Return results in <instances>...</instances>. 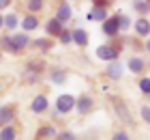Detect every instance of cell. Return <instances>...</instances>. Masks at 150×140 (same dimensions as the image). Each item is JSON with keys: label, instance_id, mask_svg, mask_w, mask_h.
<instances>
[{"label": "cell", "instance_id": "cell-23", "mask_svg": "<svg viewBox=\"0 0 150 140\" xmlns=\"http://www.w3.org/2000/svg\"><path fill=\"white\" fill-rule=\"evenodd\" d=\"M116 19H118V30H129V26H131L129 17H125V15H116Z\"/></svg>", "mask_w": 150, "mask_h": 140}, {"label": "cell", "instance_id": "cell-34", "mask_svg": "<svg viewBox=\"0 0 150 140\" xmlns=\"http://www.w3.org/2000/svg\"><path fill=\"white\" fill-rule=\"evenodd\" d=\"M2 26H4V17H2V15H0V28H2Z\"/></svg>", "mask_w": 150, "mask_h": 140}, {"label": "cell", "instance_id": "cell-12", "mask_svg": "<svg viewBox=\"0 0 150 140\" xmlns=\"http://www.w3.org/2000/svg\"><path fill=\"white\" fill-rule=\"evenodd\" d=\"M43 110H47V99L43 95H39V97H35V101H32V112H43Z\"/></svg>", "mask_w": 150, "mask_h": 140}, {"label": "cell", "instance_id": "cell-7", "mask_svg": "<svg viewBox=\"0 0 150 140\" xmlns=\"http://www.w3.org/2000/svg\"><path fill=\"white\" fill-rule=\"evenodd\" d=\"M107 75H110L112 80H118L122 75V65L118 60H110V65H107Z\"/></svg>", "mask_w": 150, "mask_h": 140}, {"label": "cell", "instance_id": "cell-33", "mask_svg": "<svg viewBox=\"0 0 150 140\" xmlns=\"http://www.w3.org/2000/svg\"><path fill=\"white\" fill-rule=\"evenodd\" d=\"M9 2H11V0H0V9H4V6L9 4Z\"/></svg>", "mask_w": 150, "mask_h": 140}, {"label": "cell", "instance_id": "cell-32", "mask_svg": "<svg viewBox=\"0 0 150 140\" xmlns=\"http://www.w3.org/2000/svg\"><path fill=\"white\" fill-rule=\"evenodd\" d=\"M112 140H129V136L125 134V131H118V134H114V138Z\"/></svg>", "mask_w": 150, "mask_h": 140}, {"label": "cell", "instance_id": "cell-4", "mask_svg": "<svg viewBox=\"0 0 150 140\" xmlns=\"http://www.w3.org/2000/svg\"><path fill=\"white\" fill-rule=\"evenodd\" d=\"M41 69H43V62H30L28 67H26V71H24V78L26 80H37V75L41 73Z\"/></svg>", "mask_w": 150, "mask_h": 140}, {"label": "cell", "instance_id": "cell-18", "mask_svg": "<svg viewBox=\"0 0 150 140\" xmlns=\"http://www.w3.org/2000/svg\"><path fill=\"white\" fill-rule=\"evenodd\" d=\"M0 140H15V129H13L11 125H6V127L0 131Z\"/></svg>", "mask_w": 150, "mask_h": 140}, {"label": "cell", "instance_id": "cell-9", "mask_svg": "<svg viewBox=\"0 0 150 140\" xmlns=\"http://www.w3.org/2000/svg\"><path fill=\"white\" fill-rule=\"evenodd\" d=\"M62 30H64V28H62V22H60L58 17H54L52 22L47 24V32H50V34H54V37H58V34L62 32Z\"/></svg>", "mask_w": 150, "mask_h": 140}, {"label": "cell", "instance_id": "cell-28", "mask_svg": "<svg viewBox=\"0 0 150 140\" xmlns=\"http://www.w3.org/2000/svg\"><path fill=\"white\" fill-rule=\"evenodd\" d=\"M60 41H62V43H69V41H73V32L62 30V32H60Z\"/></svg>", "mask_w": 150, "mask_h": 140}, {"label": "cell", "instance_id": "cell-8", "mask_svg": "<svg viewBox=\"0 0 150 140\" xmlns=\"http://www.w3.org/2000/svg\"><path fill=\"white\" fill-rule=\"evenodd\" d=\"M105 17H107V11L103 6H94V9L88 13V19H90V22H101V19H105Z\"/></svg>", "mask_w": 150, "mask_h": 140}, {"label": "cell", "instance_id": "cell-13", "mask_svg": "<svg viewBox=\"0 0 150 140\" xmlns=\"http://www.w3.org/2000/svg\"><path fill=\"white\" fill-rule=\"evenodd\" d=\"M56 17L60 19V22H67V19L71 17V6L67 2H62V4H60V9H58V13H56Z\"/></svg>", "mask_w": 150, "mask_h": 140}, {"label": "cell", "instance_id": "cell-5", "mask_svg": "<svg viewBox=\"0 0 150 140\" xmlns=\"http://www.w3.org/2000/svg\"><path fill=\"white\" fill-rule=\"evenodd\" d=\"M75 108H77L81 114H86V112L92 110V99H90L88 95H81L79 99H75Z\"/></svg>", "mask_w": 150, "mask_h": 140}, {"label": "cell", "instance_id": "cell-16", "mask_svg": "<svg viewBox=\"0 0 150 140\" xmlns=\"http://www.w3.org/2000/svg\"><path fill=\"white\" fill-rule=\"evenodd\" d=\"M13 121V108H0V123L6 125V123H11Z\"/></svg>", "mask_w": 150, "mask_h": 140}, {"label": "cell", "instance_id": "cell-1", "mask_svg": "<svg viewBox=\"0 0 150 140\" xmlns=\"http://www.w3.org/2000/svg\"><path fill=\"white\" fill-rule=\"evenodd\" d=\"M97 56L101 60H116L118 58V47H114V45H99V50H97Z\"/></svg>", "mask_w": 150, "mask_h": 140}, {"label": "cell", "instance_id": "cell-25", "mask_svg": "<svg viewBox=\"0 0 150 140\" xmlns=\"http://www.w3.org/2000/svg\"><path fill=\"white\" fill-rule=\"evenodd\" d=\"M135 9H137L139 13L150 11V0H144V2H142V0H137V2H135Z\"/></svg>", "mask_w": 150, "mask_h": 140}, {"label": "cell", "instance_id": "cell-30", "mask_svg": "<svg viewBox=\"0 0 150 140\" xmlns=\"http://www.w3.org/2000/svg\"><path fill=\"white\" fill-rule=\"evenodd\" d=\"M142 116H144V121L150 125V108H148V106H144V108H142Z\"/></svg>", "mask_w": 150, "mask_h": 140}, {"label": "cell", "instance_id": "cell-36", "mask_svg": "<svg viewBox=\"0 0 150 140\" xmlns=\"http://www.w3.org/2000/svg\"><path fill=\"white\" fill-rule=\"evenodd\" d=\"M0 58H2V56H0Z\"/></svg>", "mask_w": 150, "mask_h": 140}, {"label": "cell", "instance_id": "cell-19", "mask_svg": "<svg viewBox=\"0 0 150 140\" xmlns=\"http://www.w3.org/2000/svg\"><path fill=\"white\" fill-rule=\"evenodd\" d=\"M13 43L17 45V50H22V47L28 45V37L26 34H13Z\"/></svg>", "mask_w": 150, "mask_h": 140}, {"label": "cell", "instance_id": "cell-24", "mask_svg": "<svg viewBox=\"0 0 150 140\" xmlns=\"http://www.w3.org/2000/svg\"><path fill=\"white\" fill-rule=\"evenodd\" d=\"M2 45H4V50H9L11 54H17V52H19L17 45L13 43V39H2Z\"/></svg>", "mask_w": 150, "mask_h": 140}, {"label": "cell", "instance_id": "cell-6", "mask_svg": "<svg viewBox=\"0 0 150 140\" xmlns=\"http://www.w3.org/2000/svg\"><path fill=\"white\" fill-rule=\"evenodd\" d=\"M103 32L107 34V37H116L118 34V19L116 17H110L103 22Z\"/></svg>", "mask_w": 150, "mask_h": 140}, {"label": "cell", "instance_id": "cell-11", "mask_svg": "<svg viewBox=\"0 0 150 140\" xmlns=\"http://www.w3.org/2000/svg\"><path fill=\"white\" fill-rule=\"evenodd\" d=\"M50 138H56V129L54 127H41L37 131V140H50Z\"/></svg>", "mask_w": 150, "mask_h": 140}, {"label": "cell", "instance_id": "cell-14", "mask_svg": "<svg viewBox=\"0 0 150 140\" xmlns=\"http://www.w3.org/2000/svg\"><path fill=\"white\" fill-rule=\"evenodd\" d=\"M129 69H131L133 73H142V71H144V60L135 56V58H131V60H129Z\"/></svg>", "mask_w": 150, "mask_h": 140}, {"label": "cell", "instance_id": "cell-27", "mask_svg": "<svg viewBox=\"0 0 150 140\" xmlns=\"http://www.w3.org/2000/svg\"><path fill=\"white\" fill-rule=\"evenodd\" d=\"M41 6H43V0H30V2H28V9L30 11H39Z\"/></svg>", "mask_w": 150, "mask_h": 140}, {"label": "cell", "instance_id": "cell-2", "mask_svg": "<svg viewBox=\"0 0 150 140\" xmlns=\"http://www.w3.org/2000/svg\"><path fill=\"white\" fill-rule=\"evenodd\" d=\"M112 101H114V108H116V112H118V116L122 118V121H125V123H133L131 112L127 110L125 101H122V99H118V97H112Z\"/></svg>", "mask_w": 150, "mask_h": 140}, {"label": "cell", "instance_id": "cell-17", "mask_svg": "<svg viewBox=\"0 0 150 140\" xmlns=\"http://www.w3.org/2000/svg\"><path fill=\"white\" fill-rule=\"evenodd\" d=\"M37 26H39V19L32 17V15H28V17L22 19V28H24V30H35Z\"/></svg>", "mask_w": 150, "mask_h": 140}, {"label": "cell", "instance_id": "cell-20", "mask_svg": "<svg viewBox=\"0 0 150 140\" xmlns=\"http://www.w3.org/2000/svg\"><path fill=\"white\" fill-rule=\"evenodd\" d=\"M17 24H19V19H17V15H13V13H11V15H6V17H4V26L9 28V30H13V28H15Z\"/></svg>", "mask_w": 150, "mask_h": 140}, {"label": "cell", "instance_id": "cell-22", "mask_svg": "<svg viewBox=\"0 0 150 140\" xmlns=\"http://www.w3.org/2000/svg\"><path fill=\"white\" fill-rule=\"evenodd\" d=\"M35 45L39 47V50H43V52H50L52 50V41H47V39H37Z\"/></svg>", "mask_w": 150, "mask_h": 140}, {"label": "cell", "instance_id": "cell-29", "mask_svg": "<svg viewBox=\"0 0 150 140\" xmlns=\"http://www.w3.org/2000/svg\"><path fill=\"white\" fill-rule=\"evenodd\" d=\"M56 140H75V136L71 134V131H62V134H58Z\"/></svg>", "mask_w": 150, "mask_h": 140}, {"label": "cell", "instance_id": "cell-21", "mask_svg": "<svg viewBox=\"0 0 150 140\" xmlns=\"http://www.w3.org/2000/svg\"><path fill=\"white\" fill-rule=\"evenodd\" d=\"M64 80H67L64 71H52V82L54 84H64Z\"/></svg>", "mask_w": 150, "mask_h": 140}, {"label": "cell", "instance_id": "cell-35", "mask_svg": "<svg viewBox=\"0 0 150 140\" xmlns=\"http://www.w3.org/2000/svg\"><path fill=\"white\" fill-rule=\"evenodd\" d=\"M146 50H148V52H150V39H148V43H146Z\"/></svg>", "mask_w": 150, "mask_h": 140}, {"label": "cell", "instance_id": "cell-26", "mask_svg": "<svg viewBox=\"0 0 150 140\" xmlns=\"http://www.w3.org/2000/svg\"><path fill=\"white\" fill-rule=\"evenodd\" d=\"M139 90H142V93H146V95H150V78H144L139 82Z\"/></svg>", "mask_w": 150, "mask_h": 140}, {"label": "cell", "instance_id": "cell-31", "mask_svg": "<svg viewBox=\"0 0 150 140\" xmlns=\"http://www.w3.org/2000/svg\"><path fill=\"white\" fill-rule=\"evenodd\" d=\"M92 2H94V6H103V9H105V6L110 4L112 0H92Z\"/></svg>", "mask_w": 150, "mask_h": 140}, {"label": "cell", "instance_id": "cell-10", "mask_svg": "<svg viewBox=\"0 0 150 140\" xmlns=\"http://www.w3.org/2000/svg\"><path fill=\"white\" fill-rule=\"evenodd\" d=\"M73 41H75L77 45H81V47H84V45L88 43V32H86V30H81V28L73 30Z\"/></svg>", "mask_w": 150, "mask_h": 140}, {"label": "cell", "instance_id": "cell-15", "mask_svg": "<svg viewBox=\"0 0 150 140\" xmlns=\"http://www.w3.org/2000/svg\"><path fill=\"white\" fill-rule=\"evenodd\" d=\"M135 30H137V34H150V24H148V19L139 17L137 24H135Z\"/></svg>", "mask_w": 150, "mask_h": 140}, {"label": "cell", "instance_id": "cell-3", "mask_svg": "<svg viewBox=\"0 0 150 140\" xmlns=\"http://www.w3.org/2000/svg\"><path fill=\"white\" fill-rule=\"evenodd\" d=\"M75 108V99L71 95H60L56 99V112H69Z\"/></svg>", "mask_w": 150, "mask_h": 140}]
</instances>
